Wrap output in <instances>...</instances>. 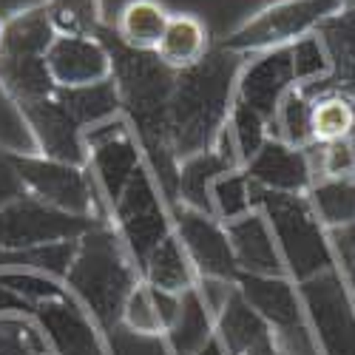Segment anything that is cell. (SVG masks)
Segmentation results:
<instances>
[{
  "mask_svg": "<svg viewBox=\"0 0 355 355\" xmlns=\"http://www.w3.org/2000/svg\"><path fill=\"white\" fill-rule=\"evenodd\" d=\"M245 57L214 46L193 69L176 74L168 103V134L176 162L208 151L230 120Z\"/></svg>",
  "mask_w": 355,
  "mask_h": 355,
  "instance_id": "obj_1",
  "label": "cell"
},
{
  "mask_svg": "<svg viewBox=\"0 0 355 355\" xmlns=\"http://www.w3.org/2000/svg\"><path fill=\"white\" fill-rule=\"evenodd\" d=\"M253 205L264 214V219H268L273 230V239L284 259L287 276L307 282L324 270L336 268L330 233L324 230V225L313 214L307 196L273 193L253 185Z\"/></svg>",
  "mask_w": 355,
  "mask_h": 355,
  "instance_id": "obj_2",
  "label": "cell"
},
{
  "mask_svg": "<svg viewBox=\"0 0 355 355\" xmlns=\"http://www.w3.org/2000/svg\"><path fill=\"white\" fill-rule=\"evenodd\" d=\"M336 12H341V0H273L233 26L216 46L239 57L287 49L295 40L318 32V26Z\"/></svg>",
  "mask_w": 355,
  "mask_h": 355,
  "instance_id": "obj_3",
  "label": "cell"
},
{
  "mask_svg": "<svg viewBox=\"0 0 355 355\" xmlns=\"http://www.w3.org/2000/svg\"><path fill=\"white\" fill-rule=\"evenodd\" d=\"M26 193L49 205L54 211H63L77 219H94L97 199H94V180L80 165L57 162L40 154L32 157H12Z\"/></svg>",
  "mask_w": 355,
  "mask_h": 355,
  "instance_id": "obj_4",
  "label": "cell"
},
{
  "mask_svg": "<svg viewBox=\"0 0 355 355\" xmlns=\"http://www.w3.org/2000/svg\"><path fill=\"white\" fill-rule=\"evenodd\" d=\"M111 211L120 227V242L128 248L137 264H142V259L173 230L171 214L162 205V191L154 185V176L145 171V165L131 176Z\"/></svg>",
  "mask_w": 355,
  "mask_h": 355,
  "instance_id": "obj_5",
  "label": "cell"
},
{
  "mask_svg": "<svg viewBox=\"0 0 355 355\" xmlns=\"http://www.w3.org/2000/svg\"><path fill=\"white\" fill-rule=\"evenodd\" d=\"M171 225L199 279H216V282L239 279V268H236L225 225L216 216L185 208V205H173Z\"/></svg>",
  "mask_w": 355,
  "mask_h": 355,
  "instance_id": "obj_6",
  "label": "cell"
},
{
  "mask_svg": "<svg viewBox=\"0 0 355 355\" xmlns=\"http://www.w3.org/2000/svg\"><path fill=\"white\" fill-rule=\"evenodd\" d=\"M290 88H295L290 46L270 49V51H259V54L245 57V63L239 69V80H236V100L253 108L270 125L282 97Z\"/></svg>",
  "mask_w": 355,
  "mask_h": 355,
  "instance_id": "obj_7",
  "label": "cell"
},
{
  "mask_svg": "<svg viewBox=\"0 0 355 355\" xmlns=\"http://www.w3.org/2000/svg\"><path fill=\"white\" fill-rule=\"evenodd\" d=\"M88 225H92V219L69 216L23 193L20 199L0 208V245L20 248V245L51 242V239H63V236H74Z\"/></svg>",
  "mask_w": 355,
  "mask_h": 355,
  "instance_id": "obj_8",
  "label": "cell"
},
{
  "mask_svg": "<svg viewBox=\"0 0 355 355\" xmlns=\"http://www.w3.org/2000/svg\"><path fill=\"white\" fill-rule=\"evenodd\" d=\"M46 69L54 88H85L108 83L111 54L100 37H54L46 51Z\"/></svg>",
  "mask_w": 355,
  "mask_h": 355,
  "instance_id": "obj_9",
  "label": "cell"
},
{
  "mask_svg": "<svg viewBox=\"0 0 355 355\" xmlns=\"http://www.w3.org/2000/svg\"><path fill=\"white\" fill-rule=\"evenodd\" d=\"M248 180L273 193H293V196H307L313 188V171H310V157L307 151L290 148L276 137H268L256 157L245 165Z\"/></svg>",
  "mask_w": 355,
  "mask_h": 355,
  "instance_id": "obj_10",
  "label": "cell"
},
{
  "mask_svg": "<svg viewBox=\"0 0 355 355\" xmlns=\"http://www.w3.org/2000/svg\"><path fill=\"white\" fill-rule=\"evenodd\" d=\"M227 242L236 259L239 273L250 276H287L284 259L273 239V230L259 208L245 214L242 219H233L225 225Z\"/></svg>",
  "mask_w": 355,
  "mask_h": 355,
  "instance_id": "obj_11",
  "label": "cell"
},
{
  "mask_svg": "<svg viewBox=\"0 0 355 355\" xmlns=\"http://www.w3.org/2000/svg\"><path fill=\"white\" fill-rule=\"evenodd\" d=\"M182 315V295L165 293L148 282H137L123 302V324L142 336H162L176 330Z\"/></svg>",
  "mask_w": 355,
  "mask_h": 355,
  "instance_id": "obj_12",
  "label": "cell"
},
{
  "mask_svg": "<svg viewBox=\"0 0 355 355\" xmlns=\"http://www.w3.org/2000/svg\"><path fill=\"white\" fill-rule=\"evenodd\" d=\"M211 49H214V40H211V32L202 17H196L191 12H171L165 35L154 54L165 69L180 74L185 69H193Z\"/></svg>",
  "mask_w": 355,
  "mask_h": 355,
  "instance_id": "obj_13",
  "label": "cell"
},
{
  "mask_svg": "<svg viewBox=\"0 0 355 355\" xmlns=\"http://www.w3.org/2000/svg\"><path fill=\"white\" fill-rule=\"evenodd\" d=\"M168 20L171 9L159 0H125L114 17L111 35L116 37V43L131 51L154 54L165 35Z\"/></svg>",
  "mask_w": 355,
  "mask_h": 355,
  "instance_id": "obj_14",
  "label": "cell"
},
{
  "mask_svg": "<svg viewBox=\"0 0 355 355\" xmlns=\"http://www.w3.org/2000/svg\"><path fill=\"white\" fill-rule=\"evenodd\" d=\"M142 273H145L142 282L154 284L165 293H173V295H182V293L193 290L199 282L193 264H191L185 248L180 245L173 230L142 259Z\"/></svg>",
  "mask_w": 355,
  "mask_h": 355,
  "instance_id": "obj_15",
  "label": "cell"
},
{
  "mask_svg": "<svg viewBox=\"0 0 355 355\" xmlns=\"http://www.w3.org/2000/svg\"><path fill=\"white\" fill-rule=\"evenodd\" d=\"M54 97L66 105V111L74 116L83 131L120 116V94H116L114 80L85 88H54Z\"/></svg>",
  "mask_w": 355,
  "mask_h": 355,
  "instance_id": "obj_16",
  "label": "cell"
},
{
  "mask_svg": "<svg viewBox=\"0 0 355 355\" xmlns=\"http://www.w3.org/2000/svg\"><path fill=\"white\" fill-rule=\"evenodd\" d=\"M307 202L327 233L355 225V180H318L307 191Z\"/></svg>",
  "mask_w": 355,
  "mask_h": 355,
  "instance_id": "obj_17",
  "label": "cell"
},
{
  "mask_svg": "<svg viewBox=\"0 0 355 355\" xmlns=\"http://www.w3.org/2000/svg\"><path fill=\"white\" fill-rule=\"evenodd\" d=\"M57 37H100L105 28L103 0H43Z\"/></svg>",
  "mask_w": 355,
  "mask_h": 355,
  "instance_id": "obj_18",
  "label": "cell"
},
{
  "mask_svg": "<svg viewBox=\"0 0 355 355\" xmlns=\"http://www.w3.org/2000/svg\"><path fill=\"white\" fill-rule=\"evenodd\" d=\"M355 125V105L336 92L310 97V142L330 145L349 137Z\"/></svg>",
  "mask_w": 355,
  "mask_h": 355,
  "instance_id": "obj_19",
  "label": "cell"
},
{
  "mask_svg": "<svg viewBox=\"0 0 355 355\" xmlns=\"http://www.w3.org/2000/svg\"><path fill=\"white\" fill-rule=\"evenodd\" d=\"M270 137L282 139L290 148L307 151L310 142V97L302 88H290L282 97L273 120H270Z\"/></svg>",
  "mask_w": 355,
  "mask_h": 355,
  "instance_id": "obj_20",
  "label": "cell"
},
{
  "mask_svg": "<svg viewBox=\"0 0 355 355\" xmlns=\"http://www.w3.org/2000/svg\"><path fill=\"white\" fill-rule=\"evenodd\" d=\"M318 37L330 54V74L355 66V6H341L333 17L318 26Z\"/></svg>",
  "mask_w": 355,
  "mask_h": 355,
  "instance_id": "obj_21",
  "label": "cell"
},
{
  "mask_svg": "<svg viewBox=\"0 0 355 355\" xmlns=\"http://www.w3.org/2000/svg\"><path fill=\"white\" fill-rule=\"evenodd\" d=\"M0 151L9 157L40 154L35 134L28 128V120L23 114V105L6 92L3 83H0Z\"/></svg>",
  "mask_w": 355,
  "mask_h": 355,
  "instance_id": "obj_22",
  "label": "cell"
},
{
  "mask_svg": "<svg viewBox=\"0 0 355 355\" xmlns=\"http://www.w3.org/2000/svg\"><path fill=\"white\" fill-rule=\"evenodd\" d=\"M211 208H214V216L227 225L233 219H242L245 214H250L256 205H253V185L248 180L245 168L242 171H230L225 176L214 182L211 188Z\"/></svg>",
  "mask_w": 355,
  "mask_h": 355,
  "instance_id": "obj_23",
  "label": "cell"
},
{
  "mask_svg": "<svg viewBox=\"0 0 355 355\" xmlns=\"http://www.w3.org/2000/svg\"><path fill=\"white\" fill-rule=\"evenodd\" d=\"M290 57H293V71H295V88H310L315 83H321L324 77L330 74V54L324 49L318 32L295 40L290 46Z\"/></svg>",
  "mask_w": 355,
  "mask_h": 355,
  "instance_id": "obj_24",
  "label": "cell"
},
{
  "mask_svg": "<svg viewBox=\"0 0 355 355\" xmlns=\"http://www.w3.org/2000/svg\"><path fill=\"white\" fill-rule=\"evenodd\" d=\"M227 128L233 134V142L239 148V157H242V165H248L259 148L268 142L270 137V125L264 116H259L253 108H248L245 103L233 100V108H230V120H227Z\"/></svg>",
  "mask_w": 355,
  "mask_h": 355,
  "instance_id": "obj_25",
  "label": "cell"
},
{
  "mask_svg": "<svg viewBox=\"0 0 355 355\" xmlns=\"http://www.w3.org/2000/svg\"><path fill=\"white\" fill-rule=\"evenodd\" d=\"M23 193H26V188L20 182V173L12 162V157L0 151V208L15 202V199H20Z\"/></svg>",
  "mask_w": 355,
  "mask_h": 355,
  "instance_id": "obj_26",
  "label": "cell"
},
{
  "mask_svg": "<svg viewBox=\"0 0 355 355\" xmlns=\"http://www.w3.org/2000/svg\"><path fill=\"white\" fill-rule=\"evenodd\" d=\"M347 145H349V151H352V157H355V125H352V131H349V137H347Z\"/></svg>",
  "mask_w": 355,
  "mask_h": 355,
  "instance_id": "obj_27",
  "label": "cell"
},
{
  "mask_svg": "<svg viewBox=\"0 0 355 355\" xmlns=\"http://www.w3.org/2000/svg\"><path fill=\"white\" fill-rule=\"evenodd\" d=\"M341 6H355V0H341Z\"/></svg>",
  "mask_w": 355,
  "mask_h": 355,
  "instance_id": "obj_28",
  "label": "cell"
},
{
  "mask_svg": "<svg viewBox=\"0 0 355 355\" xmlns=\"http://www.w3.org/2000/svg\"><path fill=\"white\" fill-rule=\"evenodd\" d=\"M0 35H3V17H0Z\"/></svg>",
  "mask_w": 355,
  "mask_h": 355,
  "instance_id": "obj_29",
  "label": "cell"
}]
</instances>
